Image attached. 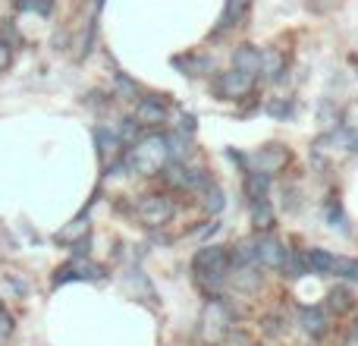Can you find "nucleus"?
I'll return each instance as SVG.
<instances>
[{
  "label": "nucleus",
  "instance_id": "a878e982",
  "mask_svg": "<svg viewBox=\"0 0 358 346\" xmlns=\"http://www.w3.org/2000/svg\"><path fill=\"white\" fill-rule=\"evenodd\" d=\"M352 337L358 340V315H355V324H352Z\"/></svg>",
  "mask_w": 358,
  "mask_h": 346
},
{
  "label": "nucleus",
  "instance_id": "393cba45",
  "mask_svg": "<svg viewBox=\"0 0 358 346\" xmlns=\"http://www.w3.org/2000/svg\"><path fill=\"white\" fill-rule=\"evenodd\" d=\"M10 63H13V48L3 41V38H0V73H3V69H10Z\"/></svg>",
  "mask_w": 358,
  "mask_h": 346
},
{
  "label": "nucleus",
  "instance_id": "a211bd4d",
  "mask_svg": "<svg viewBox=\"0 0 358 346\" xmlns=\"http://www.w3.org/2000/svg\"><path fill=\"white\" fill-rule=\"evenodd\" d=\"M198 195H201L204 208H208V211H210V214H217V211H220V208H223V205H227V202H223V189H220V186H217V183H214V179H210V183H208V186H204V189H201V192H198Z\"/></svg>",
  "mask_w": 358,
  "mask_h": 346
},
{
  "label": "nucleus",
  "instance_id": "6ab92c4d",
  "mask_svg": "<svg viewBox=\"0 0 358 346\" xmlns=\"http://www.w3.org/2000/svg\"><path fill=\"white\" fill-rule=\"evenodd\" d=\"M334 277H343V280H352V284H358V258H349V255H336V261H334Z\"/></svg>",
  "mask_w": 358,
  "mask_h": 346
},
{
  "label": "nucleus",
  "instance_id": "2eb2a0df",
  "mask_svg": "<svg viewBox=\"0 0 358 346\" xmlns=\"http://www.w3.org/2000/svg\"><path fill=\"white\" fill-rule=\"evenodd\" d=\"M248 205H252V223H255V230H258V233H271L273 221H277L271 198H258V202H248Z\"/></svg>",
  "mask_w": 358,
  "mask_h": 346
},
{
  "label": "nucleus",
  "instance_id": "412c9836",
  "mask_svg": "<svg viewBox=\"0 0 358 346\" xmlns=\"http://www.w3.org/2000/svg\"><path fill=\"white\" fill-rule=\"evenodd\" d=\"M327 305H330V309L336 312V315H340V312H346L349 305H352V296H349L346 290H330V296H327Z\"/></svg>",
  "mask_w": 358,
  "mask_h": 346
},
{
  "label": "nucleus",
  "instance_id": "dca6fc26",
  "mask_svg": "<svg viewBox=\"0 0 358 346\" xmlns=\"http://www.w3.org/2000/svg\"><path fill=\"white\" fill-rule=\"evenodd\" d=\"M248 6H252V0H227L223 4V16H220V25H217V35L227 29H233V25H239L242 19H245Z\"/></svg>",
  "mask_w": 358,
  "mask_h": 346
},
{
  "label": "nucleus",
  "instance_id": "5701e85b",
  "mask_svg": "<svg viewBox=\"0 0 358 346\" xmlns=\"http://www.w3.org/2000/svg\"><path fill=\"white\" fill-rule=\"evenodd\" d=\"M267 111L273 113V117H292V113H296V104H292V101H273L271 107H267Z\"/></svg>",
  "mask_w": 358,
  "mask_h": 346
},
{
  "label": "nucleus",
  "instance_id": "20e7f679",
  "mask_svg": "<svg viewBox=\"0 0 358 346\" xmlns=\"http://www.w3.org/2000/svg\"><path fill=\"white\" fill-rule=\"evenodd\" d=\"M176 214V202L170 195H161V192H151V195H142L136 202V217L145 223V227H164L170 223Z\"/></svg>",
  "mask_w": 358,
  "mask_h": 346
},
{
  "label": "nucleus",
  "instance_id": "6e6552de",
  "mask_svg": "<svg viewBox=\"0 0 358 346\" xmlns=\"http://www.w3.org/2000/svg\"><path fill=\"white\" fill-rule=\"evenodd\" d=\"M167 113H170L167 101L157 98V95H148V98L136 101V123L138 126H157L167 120Z\"/></svg>",
  "mask_w": 358,
  "mask_h": 346
},
{
  "label": "nucleus",
  "instance_id": "39448f33",
  "mask_svg": "<svg viewBox=\"0 0 358 346\" xmlns=\"http://www.w3.org/2000/svg\"><path fill=\"white\" fill-rule=\"evenodd\" d=\"M210 88H214V95L220 101H242L248 98V95L255 92V76L252 73H242V69H223V73L214 76V82H210Z\"/></svg>",
  "mask_w": 358,
  "mask_h": 346
},
{
  "label": "nucleus",
  "instance_id": "7ed1b4c3",
  "mask_svg": "<svg viewBox=\"0 0 358 346\" xmlns=\"http://www.w3.org/2000/svg\"><path fill=\"white\" fill-rule=\"evenodd\" d=\"M233 334V309L220 296H210L201 309V340L217 346L223 337Z\"/></svg>",
  "mask_w": 358,
  "mask_h": 346
},
{
  "label": "nucleus",
  "instance_id": "aec40b11",
  "mask_svg": "<svg viewBox=\"0 0 358 346\" xmlns=\"http://www.w3.org/2000/svg\"><path fill=\"white\" fill-rule=\"evenodd\" d=\"M340 130L346 132L349 139H352V142H358V101H352V104L346 107V111H343V117H340Z\"/></svg>",
  "mask_w": 358,
  "mask_h": 346
},
{
  "label": "nucleus",
  "instance_id": "ddd939ff",
  "mask_svg": "<svg viewBox=\"0 0 358 346\" xmlns=\"http://www.w3.org/2000/svg\"><path fill=\"white\" fill-rule=\"evenodd\" d=\"M271 179L273 177H267V173H258V170H245V173H242V189H245L248 202L267 198V192H271Z\"/></svg>",
  "mask_w": 358,
  "mask_h": 346
},
{
  "label": "nucleus",
  "instance_id": "0eeeda50",
  "mask_svg": "<svg viewBox=\"0 0 358 346\" xmlns=\"http://www.w3.org/2000/svg\"><path fill=\"white\" fill-rule=\"evenodd\" d=\"M286 252H289V249H286L273 233H258V236H255V265H258V268L280 271Z\"/></svg>",
  "mask_w": 358,
  "mask_h": 346
},
{
  "label": "nucleus",
  "instance_id": "423d86ee",
  "mask_svg": "<svg viewBox=\"0 0 358 346\" xmlns=\"http://www.w3.org/2000/svg\"><path fill=\"white\" fill-rule=\"evenodd\" d=\"M248 170H258V173H267V177H277L280 170H286V164H289V148L286 145H261V148H255L252 155L245 158Z\"/></svg>",
  "mask_w": 358,
  "mask_h": 346
},
{
  "label": "nucleus",
  "instance_id": "1a4fd4ad",
  "mask_svg": "<svg viewBox=\"0 0 358 346\" xmlns=\"http://www.w3.org/2000/svg\"><path fill=\"white\" fill-rule=\"evenodd\" d=\"M286 73V54L280 48H264L261 50V79L264 82H277Z\"/></svg>",
  "mask_w": 358,
  "mask_h": 346
},
{
  "label": "nucleus",
  "instance_id": "9b49d317",
  "mask_svg": "<svg viewBox=\"0 0 358 346\" xmlns=\"http://www.w3.org/2000/svg\"><path fill=\"white\" fill-rule=\"evenodd\" d=\"M233 67L242 69V73H252L255 79H258V73H261V48H255V44H239V48L233 50Z\"/></svg>",
  "mask_w": 358,
  "mask_h": 346
},
{
  "label": "nucleus",
  "instance_id": "f3484780",
  "mask_svg": "<svg viewBox=\"0 0 358 346\" xmlns=\"http://www.w3.org/2000/svg\"><path fill=\"white\" fill-rule=\"evenodd\" d=\"M334 261H336V255L327 252V249H308V252H305V268H308L311 274H321V277L334 274Z\"/></svg>",
  "mask_w": 358,
  "mask_h": 346
},
{
  "label": "nucleus",
  "instance_id": "9d476101",
  "mask_svg": "<svg viewBox=\"0 0 358 346\" xmlns=\"http://www.w3.org/2000/svg\"><path fill=\"white\" fill-rule=\"evenodd\" d=\"M173 67H179L185 76H210L214 73V60L208 54H179L173 57Z\"/></svg>",
  "mask_w": 358,
  "mask_h": 346
},
{
  "label": "nucleus",
  "instance_id": "f8f14e48",
  "mask_svg": "<svg viewBox=\"0 0 358 346\" xmlns=\"http://www.w3.org/2000/svg\"><path fill=\"white\" fill-rule=\"evenodd\" d=\"M299 321H302V331L308 337H315V340H321L324 334L330 331V321H327V312L324 309H302V315H299Z\"/></svg>",
  "mask_w": 358,
  "mask_h": 346
},
{
  "label": "nucleus",
  "instance_id": "f257e3e1",
  "mask_svg": "<svg viewBox=\"0 0 358 346\" xmlns=\"http://www.w3.org/2000/svg\"><path fill=\"white\" fill-rule=\"evenodd\" d=\"M233 271V258H229V246H204L195 252L192 258V274H195V284L204 293L217 296L223 290V284L229 280Z\"/></svg>",
  "mask_w": 358,
  "mask_h": 346
},
{
  "label": "nucleus",
  "instance_id": "4be33fe9",
  "mask_svg": "<svg viewBox=\"0 0 358 346\" xmlns=\"http://www.w3.org/2000/svg\"><path fill=\"white\" fill-rule=\"evenodd\" d=\"M79 236H88V223L85 221H73V227H66L57 240H79Z\"/></svg>",
  "mask_w": 358,
  "mask_h": 346
},
{
  "label": "nucleus",
  "instance_id": "4468645a",
  "mask_svg": "<svg viewBox=\"0 0 358 346\" xmlns=\"http://www.w3.org/2000/svg\"><path fill=\"white\" fill-rule=\"evenodd\" d=\"M94 139H98V155H101V161H104V164H113V161H117V158H120V148H123V139H120L117 132L104 130V126L94 132Z\"/></svg>",
  "mask_w": 358,
  "mask_h": 346
},
{
  "label": "nucleus",
  "instance_id": "f03ea898",
  "mask_svg": "<svg viewBox=\"0 0 358 346\" xmlns=\"http://www.w3.org/2000/svg\"><path fill=\"white\" fill-rule=\"evenodd\" d=\"M123 164L138 177H155L164 173V167L170 164V142L161 132H151V136L132 142V148L123 155Z\"/></svg>",
  "mask_w": 358,
  "mask_h": 346
},
{
  "label": "nucleus",
  "instance_id": "b1692460",
  "mask_svg": "<svg viewBox=\"0 0 358 346\" xmlns=\"http://www.w3.org/2000/svg\"><path fill=\"white\" fill-rule=\"evenodd\" d=\"M10 334H13V318L6 315L3 309H0V343L10 340Z\"/></svg>",
  "mask_w": 358,
  "mask_h": 346
}]
</instances>
